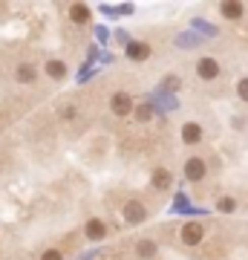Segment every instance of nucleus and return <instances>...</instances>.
Wrapping results in <instances>:
<instances>
[{
	"label": "nucleus",
	"instance_id": "nucleus-1",
	"mask_svg": "<svg viewBox=\"0 0 248 260\" xmlns=\"http://www.w3.org/2000/svg\"><path fill=\"white\" fill-rule=\"evenodd\" d=\"M182 177L188 179V182H202V179L208 177V162H205V156L193 153V156L185 159V165H182Z\"/></svg>",
	"mask_w": 248,
	"mask_h": 260
},
{
	"label": "nucleus",
	"instance_id": "nucleus-2",
	"mask_svg": "<svg viewBox=\"0 0 248 260\" xmlns=\"http://www.w3.org/2000/svg\"><path fill=\"white\" fill-rule=\"evenodd\" d=\"M133 110H136V102H133V95H130V93L116 90V93L110 95V113H113V116L127 119V116H133Z\"/></svg>",
	"mask_w": 248,
	"mask_h": 260
},
{
	"label": "nucleus",
	"instance_id": "nucleus-3",
	"mask_svg": "<svg viewBox=\"0 0 248 260\" xmlns=\"http://www.w3.org/2000/svg\"><path fill=\"white\" fill-rule=\"evenodd\" d=\"M121 214H124V223L127 225H141L147 220V205L136 197H130L127 203L121 205Z\"/></svg>",
	"mask_w": 248,
	"mask_h": 260
},
{
	"label": "nucleus",
	"instance_id": "nucleus-4",
	"mask_svg": "<svg viewBox=\"0 0 248 260\" xmlns=\"http://www.w3.org/2000/svg\"><path fill=\"white\" fill-rule=\"evenodd\" d=\"M205 240V223H196V220H191V223H185L182 229H179V243L182 246H199V243Z\"/></svg>",
	"mask_w": 248,
	"mask_h": 260
},
{
	"label": "nucleus",
	"instance_id": "nucleus-5",
	"mask_svg": "<svg viewBox=\"0 0 248 260\" xmlns=\"http://www.w3.org/2000/svg\"><path fill=\"white\" fill-rule=\"evenodd\" d=\"M179 139H182V145H188V148L202 145L205 142V127L199 124V121H185L182 127H179Z\"/></svg>",
	"mask_w": 248,
	"mask_h": 260
},
{
	"label": "nucleus",
	"instance_id": "nucleus-6",
	"mask_svg": "<svg viewBox=\"0 0 248 260\" xmlns=\"http://www.w3.org/2000/svg\"><path fill=\"white\" fill-rule=\"evenodd\" d=\"M220 73H222V67H220V61H217V58L205 55V58H199V61H196V78H199V81H217V78H220Z\"/></svg>",
	"mask_w": 248,
	"mask_h": 260
},
{
	"label": "nucleus",
	"instance_id": "nucleus-7",
	"mask_svg": "<svg viewBox=\"0 0 248 260\" xmlns=\"http://www.w3.org/2000/svg\"><path fill=\"white\" fill-rule=\"evenodd\" d=\"M107 234H110V225L104 223L101 217H90V220L84 223V237L90 243H101Z\"/></svg>",
	"mask_w": 248,
	"mask_h": 260
},
{
	"label": "nucleus",
	"instance_id": "nucleus-8",
	"mask_svg": "<svg viewBox=\"0 0 248 260\" xmlns=\"http://www.w3.org/2000/svg\"><path fill=\"white\" fill-rule=\"evenodd\" d=\"M150 188H153L156 194H167V191L173 188V174H170L167 168H153V174H150Z\"/></svg>",
	"mask_w": 248,
	"mask_h": 260
},
{
	"label": "nucleus",
	"instance_id": "nucleus-9",
	"mask_svg": "<svg viewBox=\"0 0 248 260\" xmlns=\"http://www.w3.org/2000/svg\"><path fill=\"white\" fill-rule=\"evenodd\" d=\"M220 15L225 20H245L248 6L245 3H239V0H228V3H220Z\"/></svg>",
	"mask_w": 248,
	"mask_h": 260
},
{
	"label": "nucleus",
	"instance_id": "nucleus-10",
	"mask_svg": "<svg viewBox=\"0 0 248 260\" xmlns=\"http://www.w3.org/2000/svg\"><path fill=\"white\" fill-rule=\"evenodd\" d=\"M69 20H73L75 26H90L92 20V9L87 6V3H69Z\"/></svg>",
	"mask_w": 248,
	"mask_h": 260
},
{
	"label": "nucleus",
	"instance_id": "nucleus-11",
	"mask_svg": "<svg viewBox=\"0 0 248 260\" xmlns=\"http://www.w3.org/2000/svg\"><path fill=\"white\" fill-rule=\"evenodd\" d=\"M124 55H127V61H147L150 58V44H145V41H127L124 44Z\"/></svg>",
	"mask_w": 248,
	"mask_h": 260
},
{
	"label": "nucleus",
	"instance_id": "nucleus-12",
	"mask_svg": "<svg viewBox=\"0 0 248 260\" xmlns=\"http://www.w3.org/2000/svg\"><path fill=\"white\" fill-rule=\"evenodd\" d=\"M44 73L52 78V81H64L66 75H69V67H66V61H61V58H49L44 64Z\"/></svg>",
	"mask_w": 248,
	"mask_h": 260
},
{
	"label": "nucleus",
	"instance_id": "nucleus-13",
	"mask_svg": "<svg viewBox=\"0 0 248 260\" xmlns=\"http://www.w3.org/2000/svg\"><path fill=\"white\" fill-rule=\"evenodd\" d=\"M15 81H18V84H35L38 81V67L29 64V61L18 64V67H15Z\"/></svg>",
	"mask_w": 248,
	"mask_h": 260
},
{
	"label": "nucleus",
	"instance_id": "nucleus-14",
	"mask_svg": "<svg viewBox=\"0 0 248 260\" xmlns=\"http://www.w3.org/2000/svg\"><path fill=\"white\" fill-rule=\"evenodd\" d=\"M136 254L141 260H153L159 254V243L150 240V237H141V240H136Z\"/></svg>",
	"mask_w": 248,
	"mask_h": 260
},
{
	"label": "nucleus",
	"instance_id": "nucleus-15",
	"mask_svg": "<svg viewBox=\"0 0 248 260\" xmlns=\"http://www.w3.org/2000/svg\"><path fill=\"white\" fill-rule=\"evenodd\" d=\"M214 208H217L220 214H234V211L239 208V203H237V197H231V194H222L220 200L214 203Z\"/></svg>",
	"mask_w": 248,
	"mask_h": 260
},
{
	"label": "nucleus",
	"instance_id": "nucleus-16",
	"mask_svg": "<svg viewBox=\"0 0 248 260\" xmlns=\"http://www.w3.org/2000/svg\"><path fill=\"white\" fill-rule=\"evenodd\" d=\"M133 116H136V121H150L153 119V107L150 104H138L136 110H133Z\"/></svg>",
	"mask_w": 248,
	"mask_h": 260
},
{
	"label": "nucleus",
	"instance_id": "nucleus-17",
	"mask_svg": "<svg viewBox=\"0 0 248 260\" xmlns=\"http://www.w3.org/2000/svg\"><path fill=\"white\" fill-rule=\"evenodd\" d=\"M237 99H239L242 104H248V75L237 81Z\"/></svg>",
	"mask_w": 248,
	"mask_h": 260
},
{
	"label": "nucleus",
	"instance_id": "nucleus-18",
	"mask_svg": "<svg viewBox=\"0 0 248 260\" xmlns=\"http://www.w3.org/2000/svg\"><path fill=\"white\" fill-rule=\"evenodd\" d=\"M41 260H66L61 249H44L41 251Z\"/></svg>",
	"mask_w": 248,
	"mask_h": 260
},
{
	"label": "nucleus",
	"instance_id": "nucleus-19",
	"mask_svg": "<svg viewBox=\"0 0 248 260\" xmlns=\"http://www.w3.org/2000/svg\"><path fill=\"white\" fill-rule=\"evenodd\" d=\"M75 116H78V107H75V104H66V107H61V119H64V121H73Z\"/></svg>",
	"mask_w": 248,
	"mask_h": 260
},
{
	"label": "nucleus",
	"instance_id": "nucleus-20",
	"mask_svg": "<svg viewBox=\"0 0 248 260\" xmlns=\"http://www.w3.org/2000/svg\"><path fill=\"white\" fill-rule=\"evenodd\" d=\"M162 87H167V90H170V93H176V87H182V81H179V78H176V75H167L165 81H162Z\"/></svg>",
	"mask_w": 248,
	"mask_h": 260
},
{
	"label": "nucleus",
	"instance_id": "nucleus-21",
	"mask_svg": "<svg viewBox=\"0 0 248 260\" xmlns=\"http://www.w3.org/2000/svg\"><path fill=\"white\" fill-rule=\"evenodd\" d=\"M188 205V197L185 194H176V208H185Z\"/></svg>",
	"mask_w": 248,
	"mask_h": 260
},
{
	"label": "nucleus",
	"instance_id": "nucleus-22",
	"mask_svg": "<svg viewBox=\"0 0 248 260\" xmlns=\"http://www.w3.org/2000/svg\"><path fill=\"white\" fill-rule=\"evenodd\" d=\"M245 208H248V203H245Z\"/></svg>",
	"mask_w": 248,
	"mask_h": 260
}]
</instances>
